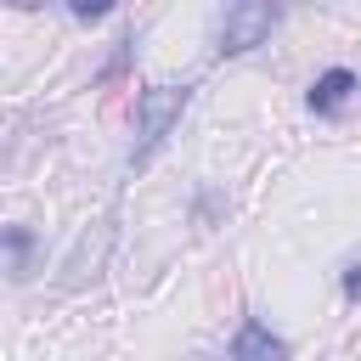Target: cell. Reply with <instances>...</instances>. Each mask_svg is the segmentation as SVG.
Wrapping results in <instances>:
<instances>
[{"label":"cell","mask_w":361,"mask_h":361,"mask_svg":"<svg viewBox=\"0 0 361 361\" xmlns=\"http://www.w3.org/2000/svg\"><path fill=\"white\" fill-rule=\"evenodd\" d=\"M226 355H231V361H282V355H288V338H276L259 316H243V327H237V338L226 344Z\"/></svg>","instance_id":"4"},{"label":"cell","mask_w":361,"mask_h":361,"mask_svg":"<svg viewBox=\"0 0 361 361\" xmlns=\"http://www.w3.org/2000/svg\"><path fill=\"white\" fill-rule=\"evenodd\" d=\"M344 299H361V265H344Z\"/></svg>","instance_id":"7"},{"label":"cell","mask_w":361,"mask_h":361,"mask_svg":"<svg viewBox=\"0 0 361 361\" xmlns=\"http://www.w3.org/2000/svg\"><path fill=\"white\" fill-rule=\"evenodd\" d=\"M355 90H361L355 68H327V73H316V79H310V90H305V107H310L316 118H338V113L355 102Z\"/></svg>","instance_id":"3"},{"label":"cell","mask_w":361,"mask_h":361,"mask_svg":"<svg viewBox=\"0 0 361 361\" xmlns=\"http://www.w3.org/2000/svg\"><path fill=\"white\" fill-rule=\"evenodd\" d=\"M11 6H17V11H34V6H45V0H11Z\"/></svg>","instance_id":"8"},{"label":"cell","mask_w":361,"mask_h":361,"mask_svg":"<svg viewBox=\"0 0 361 361\" xmlns=\"http://www.w3.org/2000/svg\"><path fill=\"white\" fill-rule=\"evenodd\" d=\"M186 102H192L186 85H147V90L135 96V147H130V169H141V164L169 141V130L180 124Z\"/></svg>","instance_id":"1"},{"label":"cell","mask_w":361,"mask_h":361,"mask_svg":"<svg viewBox=\"0 0 361 361\" xmlns=\"http://www.w3.org/2000/svg\"><path fill=\"white\" fill-rule=\"evenodd\" d=\"M113 6H118V0H68V11H73L79 23H102Z\"/></svg>","instance_id":"6"},{"label":"cell","mask_w":361,"mask_h":361,"mask_svg":"<svg viewBox=\"0 0 361 361\" xmlns=\"http://www.w3.org/2000/svg\"><path fill=\"white\" fill-rule=\"evenodd\" d=\"M282 23V0H231L226 6V23H220V56H243L254 45L271 39V28Z\"/></svg>","instance_id":"2"},{"label":"cell","mask_w":361,"mask_h":361,"mask_svg":"<svg viewBox=\"0 0 361 361\" xmlns=\"http://www.w3.org/2000/svg\"><path fill=\"white\" fill-rule=\"evenodd\" d=\"M28 248H34V231L28 226H6V254H11V276L17 282L28 276Z\"/></svg>","instance_id":"5"}]
</instances>
